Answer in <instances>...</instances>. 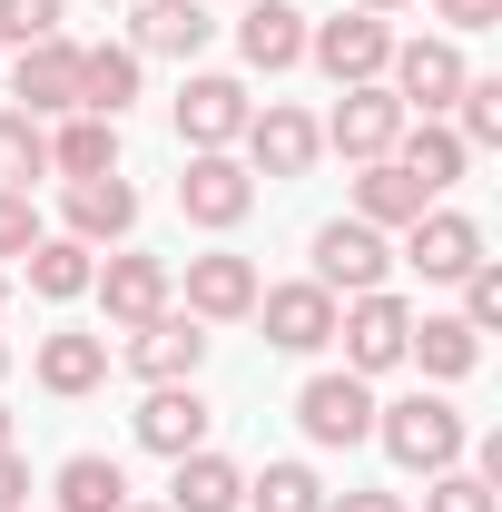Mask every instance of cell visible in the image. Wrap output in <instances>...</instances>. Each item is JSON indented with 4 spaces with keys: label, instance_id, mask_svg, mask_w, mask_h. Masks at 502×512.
<instances>
[{
    "label": "cell",
    "instance_id": "obj_1",
    "mask_svg": "<svg viewBox=\"0 0 502 512\" xmlns=\"http://www.w3.org/2000/svg\"><path fill=\"white\" fill-rule=\"evenodd\" d=\"M375 444L404 473H453L463 444H473V424L453 414V394H394V404H375Z\"/></svg>",
    "mask_w": 502,
    "mask_h": 512
},
{
    "label": "cell",
    "instance_id": "obj_2",
    "mask_svg": "<svg viewBox=\"0 0 502 512\" xmlns=\"http://www.w3.org/2000/svg\"><path fill=\"white\" fill-rule=\"evenodd\" d=\"M306 256H315L306 276L335 296V306H345V296H375L384 276H394V247H384V227H365V217H325Z\"/></svg>",
    "mask_w": 502,
    "mask_h": 512
},
{
    "label": "cell",
    "instance_id": "obj_3",
    "mask_svg": "<svg viewBox=\"0 0 502 512\" xmlns=\"http://www.w3.org/2000/svg\"><path fill=\"white\" fill-rule=\"evenodd\" d=\"M404 335H414V306L394 296V286H375V296H345L335 306V345H345V375H394L404 365Z\"/></svg>",
    "mask_w": 502,
    "mask_h": 512
},
{
    "label": "cell",
    "instance_id": "obj_4",
    "mask_svg": "<svg viewBox=\"0 0 502 512\" xmlns=\"http://www.w3.org/2000/svg\"><path fill=\"white\" fill-rule=\"evenodd\" d=\"M306 60L325 69L335 89H365V79H384V60H394V20H375V10L306 20Z\"/></svg>",
    "mask_w": 502,
    "mask_h": 512
},
{
    "label": "cell",
    "instance_id": "obj_5",
    "mask_svg": "<svg viewBox=\"0 0 502 512\" xmlns=\"http://www.w3.org/2000/svg\"><path fill=\"white\" fill-rule=\"evenodd\" d=\"M463 79H473V69H463V50H453L443 30H434V40H394V60H384V89H394L404 119H443Z\"/></svg>",
    "mask_w": 502,
    "mask_h": 512
},
{
    "label": "cell",
    "instance_id": "obj_6",
    "mask_svg": "<svg viewBox=\"0 0 502 512\" xmlns=\"http://www.w3.org/2000/svg\"><path fill=\"white\" fill-rule=\"evenodd\" d=\"M237 148H247V178H306L315 158H325V138H315V119L296 109V99H266V109H247V128H237Z\"/></svg>",
    "mask_w": 502,
    "mask_h": 512
},
{
    "label": "cell",
    "instance_id": "obj_7",
    "mask_svg": "<svg viewBox=\"0 0 502 512\" xmlns=\"http://www.w3.org/2000/svg\"><path fill=\"white\" fill-rule=\"evenodd\" d=\"M178 207H188V227H207V237L247 227V207H256V178H247V158H237V148H188Z\"/></svg>",
    "mask_w": 502,
    "mask_h": 512
},
{
    "label": "cell",
    "instance_id": "obj_8",
    "mask_svg": "<svg viewBox=\"0 0 502 512\" xmlns=\"http://www.w3.org/2000/svg\"><path fill=\"white\" fill-rule=\"evenodd\" d=\"M119 365H128L138 384H197V365H207V325H197L188 306H168V316L128 325Z\"/></svg>",
    "mask_w": 502,
    "mask_h": 512
},
{
    "label": "cell",
    "instance_id": "obj_9",
    "mask_svg": "<svg viewBox=\"0 0 502 512\" xmlns=\"http://www.w3.org/2000/svg\"><path fill=\"white\" fill-rule=\"evenodd\" d=\"M296 424H306V444H325V453L375 444V384H365V375H306Z\"/></svg>",
    "mask_w": 502,
    "mask_h": 512
},
{
    "label": "cell",
    "instance_id": "obj_10",
    "mask_svg": "<svg viewBox=\"0 0 502 512\" xmlns=\"http://www.w3.org/2000/svg\"><path fill=\"white\" fill-rule=\"evenodd\" d=\"M89 296L109 306V325H148V316H168L178 306V276H168V256H138V247H109V266L89 276Z\"/></svg>",
    "mask_w": 502,
    "mask_h": 512
},
{
    "label": "cell",
    "instance_id": "obj_11",
    "mask_svg": "<svg viewBox=\"0 0 502 512\" xmlns=\"http://www.w3.org/2000/svg\"><path fill=\"white\" fill-rule=\"evenodd\" d=\"M256 325L276 355H325L335 345V296L315 276H286V286H256Z\"/></svg>",
    "mask_w": 502,
    "mask_h": 512
},
{
    "label": "cell",
    "instance_id": "obj_12",
    "mask_svg": "<svg viewBox=\"0 0 502 512\" xmlns=\"http://www.w3.org/2000/svg\"><path fill=\"white\" fill-rule=\"evenodd\" d=\"M315 138H325L345 168H365V158H394L404 109H394V89H384V79H365V89H345V99H335V119H315Z\"/></svg>",
    "mask_w": 502,
    "mask_h": 512
},
{
    "label": "cell",
    "instance_id": "obj_13",
    "mask_svg": "<svg viewBox=\"0 0 502 512\" xmlns=\"http://www.w3.org/2000/svg\"><path fill=\"white\" fill-rule=\"evenodd\" d=\"M404 266H414L424 286H463V276L483 266V227H473L463 207H443V197H434V207L404 227Z\"/></svg>",
    "mask_w": 502,
    "mask_h": 512
},
{
    "label": "cell",
    "instance_id": "obj_14",
    "mask_svg": "<svg viewBox=\"0 0 502 512\" xmlns=\"http://www.w3.org/2000/svg\"><path fill=\"white\" fill-rule=\"evenodd\" d=\"M10 109H30V119H69L79 109V40H30V50H10Z\"/></svg>",
    "mask_w": 502,
    "mask_h": 512
},
{
    "label": "cell",
    "instance_id": "obj_15",
    "mask_svg": "<svg viewBox=\"0 0 502 512\" xmlns=\"http://www.w3.org/2000/svg\"><path fill=\"white\" fill-rule=\"evenodd\" d=\"M168 109H178V138L188 148H237V128H247L256 99H247V79H227V69H188Z\"/></svg>",
    "mask_w": 502,
    "mask_h": 512
},
{
    "label": "cell",
    "instance_id": "obj_16",
    "mask_svg": "<svg viewBox=\"0 0 502 512\" xmlns=\"http://www.w3.org/2000/svg\"><path fill=\"white\" fill-rule=\"evenodd\" d=\"M188 316L197 325H247L256 316V266H247V256H227V247L188 256Z\"/></svg>",
    "mask_w": 502,
    "mask_h": 512
},
{
    "label": "cell",
    "instance_id": "obj_17",
    "mask_svg": "<svg viewBox=\"0 0 502 512\" xmlns=\"http://www.w3.org/2000/svg\"><path fill=\"white\" fill-rule=\"evenodd\" d=\"M237 60H247L256 79L296 69L306 60V10H296V0H247V10H237Z\"/></svg>",
    "mask_w": 502,
    "mask_h": 512
},
{
    "label": "cell",
    "instance_id": "obj_18",
    "mask_svg": "<svg viewBox=\"0 0 502 512\" xmlns=\"http://www.w3.org/2000/svg\"><path fill=\"white\" fill-rule=\"evenodd\" d=\"M207 424H217V414H207V394H197V384H148V404H138V444L168 453V463L207 444Z\"/></svg>",
    "mask_w": 502,
    "mask_h": 512
},
{
    "label": "cell",
    "instance_id": "obj_19",
    "mask_svg": "<svg viewBox=\"0 0 502 512\" xmlns=\"http://www.w3.org/2000/svg\"><path fill=\"white\" fill-rule=\"evenodd\" d=\"M128 227H138V188L128 178H69V227L79 247H128Z\"/></svg>",
    "mask_w": 502,
    "mask_h": 512
},
{
    "label": "cell",
    "instance_id": "obj_20",
    "mask_svg": "<svg viewBox=\"0 0 502 512\" xmlns=\"http://www.w3.org/2000/svg\"><path fill=\"white\" fill-rule=\"evenodd\" d=\"M207 40H217L207 0H148V10L128 20V50H138V60H197Z\"/></svg>",
    "mask_w": 502,
    "mask_h": 512
},
{
    "label": "cell",
    "instance_id": "obj_21",
    "mask_svg": "<svg viewBox=\"0 0 502 512\" xmlns=\"http://www.w3.org/2000/svg\"><path fill=\"white\" fill-rule=\"evenodd\" d=\"M30 375H40V394H99V384H109V335H79V325L40 335Z\"/></svg>",
    "mask_w": 502,
    "mask_h": 512
},
{
    "label": "cell",
    "instance_id": "obj_22",
    "mask_svg": "<svg viewBox=\"0 0 502 512\" xmlns=\"http://www.w3.org/2000/svg\"><path fill=\"white\" fill-rule=\"evenodd\" d=\"M50 178H119V119H50Z\"/></svg>",
    "mask_w": 502,
    "mask_h": 512
},
{
    "label": "cell",
    "instance_id": "obj_23",
    "mask_svg": "<svg viewBox=\"0 0 502 512\" xmlns=\"http://www.w3.org/2000/svg\"><path fill=\"white\" fill-rule=\"evenodd\" d=\"M394 168H404V178H414L424 197H443L453 178H463V168H473V148H463V138H453L443 119H404V138H394Z\"/></svg>",
    "mask_w": 502,
    "mask_h": 512
},
{
    "label": "cell",
    "instance_id": "obj_24",
    "mask_svg": "<svg viewBox=\"0 0 502 512\" xmlns=\"http://www.w3.org/2000/svg\"><path fill=\"white\" fill-rule=\"evenodd\" d=\"M168 512H247V473L227 463L217 444L178 453V483H168Z\"/></svg>",
    "mask_w": 502,
    "mask_h": 512
},
{
    "label": "cell",
    "instance_id": "obj_25",
    "mask_svg": "<svg viewBox=\"0 0 502 512\" xmlns=\"http://www.w3.org/2000/svg\"><path fill=\"white\" fill-rule=\"evenodd\" d=\"M424 207H434V197L414 188L394 158H365V168H355V207H345V217H365V227H384V237H394V227H414Z\"/></svg>",
    "mask_w": 502,
    "mask_h": 512
},
{
    "label": "cell",
    "instance_id": "obj_26",
    "mask_svg": "<svg viewBox=\"0 0 502 512\" xmlns=\"http://www.w3.org/2000/svg\"><path fill=\"white\" fill-rule=\"evenodd\" d=\"M404 365H424L434 384H463L473 365H483V335L463 316H414V335H404Z\"/></svg>",
    "mask_w": 502,
    "mask_h": 512
},
{
    "label": "cell",
    "instance_id": "obj_27",
    "mask_svg": "<svg viewBox=\"0 0 502 512\" xmlns=\"http://www.w3.org/2000/svg\"><path fill=\"white\" fill-rule=\"evenodd\" d=\"M128 99H138V50H128V40L79 50V109H89V119H128Z\"/></svg>",
    "mask_w": 502,
    "mask_h": 512
},
{
    "label": "cell",
    "instance_id": "obj_28",
    "mask_svg": "<svg viewBox=\"0 0 502 512\" xmlns=\"http://www.w3.org/2000/svg\"><path fill=\"white\" fill-rule=\"evenodd\" d=\"M50 493H60V512H119L128 473H119V453H69L60 473H50Z\"/></svg>",
    "mask_w": 502,
    "mask_h": 512
},
{
    "label": "cell",
    "instance_id": "obj_29",
    "mask_svg": "<svg viewBox=\"0 0 502 512\" xmlns=\"http://www.w3.org/2000/svg\"><path fill=\"white\" fill-rule=\"evenodd\" d=\"M89 276H99V247H79V237H40L30 247V296H50V306L89 296Z\"/></svg>",
    "mask_w": 502,
    "mask_h": 512
},
{
    "label": "cell",
    "instance_id": "obj_30",
    "mask_svg": "<svg viewBox=\"0 0 502 512\" xmlns=\"http://www.w3.org/2000/svg\"><path fill=\"white\" fill-rule=\"evenodd\" d=\"M247 512H325V473L315 463H266V473H247Z\"/></svg>",
    "mask_w": 502,
    "mask_h": 512
},
{
    "label": "cell",
    "instance_id": "obj_31",
    "mask_svg": "<svg viewBox=\"0 0 502 512\" xmlns=\"http://www.w3.org/2000/svg\"><path fill=\"white\" fill-rule=\"evenodd\" d=\"M30 178H50V119L0 109V188H30Z\"/></svg>",
    "mask_w": 502,
    "mask_h": 512
},
{
    "label": "cell",
    "instance_id": "obj_32",
    "mask_svg": "<svg viewBox=\"0 0 502 512\" xmlns=\"http://www.w3.org/2000/svg\"><path fill=\"white\" fill-rule=\"evenodd\" d=\"M443 128L483 158V148H502V79H463L453 89V109H443Z\"/></svg>",
    "mask_w": 502,
    "mask_h": 512
},
{
    "label": "cell",
    "instance_id": "obj_33",
    "mask_svg": "<svg viewBox=\"0 0 502 512\" xmlns=\"http://www.w3.org/2000/svg\"><path fill=\"white\" fill-rule=\"evenodd\" d=\"M424 512H502V493L473 463H453V473H424Z\"/></svg>",
    "mask_w": 502,
    "mask_h": 512
},
{
    "label": "cell",
    "instance_id": "obj_34",
    "mask_svg": "<svg viewBox=\"0 0 502 512\" xmlns=\"http://www.w3.org/2000/svg\"><path fill=\"white\" fill-rule=\"evenodd\" d=\"M69 0H0V50H30V40H60Z\"/></svg>",
    "mask_w": 502,
    "mask_h": 512
},
{
    "label": "cell",
    "instance_id": "obj_35",
    "mask_svg": "<svg viewBox=\"0 0 502 512\" xmlns=\"http://www.w3.org/2000/svg\"><path fill=\"white\" fill-rule=\"evenodd\" d=\"M40 237H50V227H40V207H30V188H0V266H10V256H30Z\"/></svg>",
    "mask_w": 502,
    "mask_h": 512
},
{
    "label": "cell",
    "instance_id": "obj_36",
    "mask_svg": "<svg viewBox=\"0 0 502 512\" xmlns=\"http://www.w3.org/2000/svg\"><path fill=\"white\" fill-rule=\"evenodd\" d=\"M463 325H473V335H493V325H502V256H483V266L463 276Z\"/></svg>",
    "mask_w": 502,
    "mask_h": 512
},
{
    "label": "cell",
    "instance_id": "obj_37",
    "mask_svg": "<svg viewBox=\"0 0 502 512\" xmlns=\"http://www.w3.org/2000/svg\"><path fill=\"white\" fill-rule=\"evenodd\" d=\"M434 20H443V40H473V30L502 20V0H434Z\"/></svg>",
    "mask_w": 502,
    "mask_h": 512
},
{
    "label": "cell",
    "instance_id": "obj_38",
    "mask_svg": "<svg viewBox=\"0 0 502 512\" xmlns=\"http://www.w3.org/2000/svg\"><path fill=\"white\" fill-rule=\"evenodd\" d=\"M0 512H30V463L0 444Z\"/></svg>",
    "mask_w": 502,
    "mask_h": 512
},
{
    "label": "cell",
    "instance_id": "obj_39",
    "mask_svg": "<svg viewBox=\"0 0 502 512\" xmlns=\"http://www.w3.org/2000/svg\"><path fill=\"white\" fill-rule=\"evenodd\" d=\"M325 512H404V493H375V483H355V493H325Z\"/></svg>",
    "mask_w": 502,
    "mask_h": 512
},
{
    "label": "cell",
    "instance_id": "obj_40",
    "mask_svg": "<svg viewBox=\"0 0 502 512\" xmlns=\"http://www.w3.org/2000/svg\"><path fill=\"white\" fill-rule=\"evenodd\" d=\"M355 10H375V20H384V10H404V0H355Z\"/></svg>",
    "mask_w": 502,
    "mask_h": 512
},
{
    "label": "cell",
    "instance_id": "obj_41",
    "mask_svg": "<svg viewBox=\"0 0 502 512\" xmlns=\"http://www.w3.org/2000/svg\"><path fill=\"white\" fill-rule=\"evenodd\" d=\"M119 512H168V503H119Z\"/></svg>",
    "mask_w": 502,
    "mask_h": 512
},
{
    "label": "cell",
    "instance_id": "obj_42",
    "mask_svg": "<svg viewBox=\"0 0 502 512\" xmlns=\"http://www.w3.org/2000/svg\"><path fill=\"white\" fill-rule=\"evenodd\" d=\"M0 444H10V404H0Z\"/></svg>",
    "mask_w": 502,
    "mask_h": 512
},
{
    "label": "cell",
    "instance_id": "obj_43",
    "mask_svg": "<svg viewBox=\"0 0 502 512\" xmlns=\"http://www.w3.org/2000/svg\"><path fill=\"white\" fill-rule=\"evenodd\" d=\"M0 375H10V335H0Z\"/></svg>",
    "mask_w": 502,
    "mask_h": 512
},
{
    "label": "cell",
    "instance_id": "obj_44",
    "mask_svg": "<svg viewBox=\"0 0 502 512\" xmlns=\"http://www.w3.org/2000/svg\"><path fill=\"white\" fill-rule=\"evenodd\" d=\"M0 306H10V266H0Z\"/></svg>",
    "mask_w": 502,
    "mask_h": 512
}]
</instances>
